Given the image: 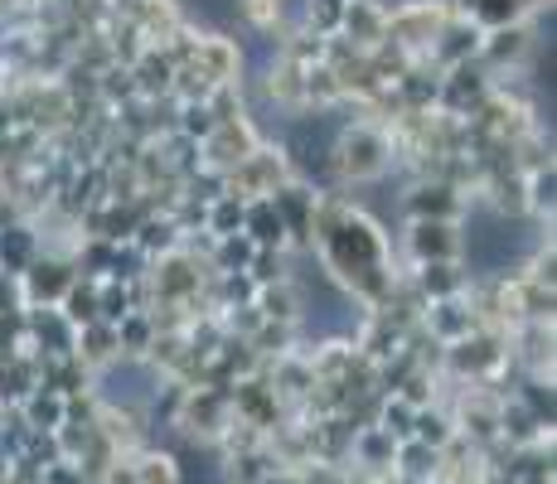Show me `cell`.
Wrapping results in <instances>:
<instances>
[{
    "instance_id": "1",
    "label": "cell",
    "mask_w": 557,
    "mask_h": 484,
    "mask_svg": "<svg viewBox=\"0 0 557 484\" xmlns=\"http://www.w3.org/2000/svg\"><path fill=\"white\" fill-rule=\"evenodd\" d=\"M533 247H539V233H533L529 219H509V213L495 209H475L466 219V262L480 276H495L529 262Z\"/></svg>"
},
{
    "instance_id": "2",
    "label": "cell",
    "mask_w": 557,
    "mask_h": 484,
    "mask_svg": "<svg viewBox=\"0 0 557 484\" xmlns=\"http://www.w3.org/2000/svg\"><path fill=\"white\" fill-rule=\"evenodd\" d=\"M189 5H195V10H199V15L219 20V25H223V20H228V15H233V0H189Z\"/></svg>"
}]
</instances>
